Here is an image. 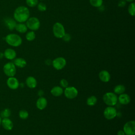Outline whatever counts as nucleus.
Wrapping results in <instances>:
<instances>
[{"label": "nucleus", "instance_id": "f257e3e1", "mask_svg": "<svg viewBox=\"0 0 135 135\" xmlns=\"http://www.w3.org/2000/svg\"><path fill=\"white\" fill-rule=\"evenodd\" d=\"M30 13L28 8L24 6L18 7L14 11V17L16 21L19 23L26 22L30 17Z\"/></svg>", "mask_w": 135, "mask_h": 135}, {"label": "nucleus", "instance_id": "f03ea898", "mask_svg": "<svg viewBox=\"0 0 135 135\" xmlns=\"http://www.w3.org/2000/svg\"><path fill=\"white\" fill-rule=\"evenodd\" d=\"M103 101L106 105L113 107L118 103V96L114 92H107L103 96Z\"/></svg>", "mask_w": 135, "mask_h": 135}, {"label": "nucleus", "instance_id": "7ed1b4c3", "mask_svg": "<svg viewBox=\"0 0 135 135\" xmlns=\"http://www.w3.org/2000/svg\"><path fill=\"white\" fill-rule=\"evenodd\" d=\"M6 42L11 46L17 47L22 43V38L17 34H9L5 37Z\"/></svg>", "mask_w": 135, "mask_h": 135}, {"label": "nucleus", "instance_id": "20e7f679", "mask_svg": "<svg viewBox=\"0 0 135 135\" xmlns=\"http://www.w3.org/2000/svg\"><path fill=\"white\" fill-rule=\"evenodd\" d=\"M52 30L54 36L58 38H62L65 34L64 26L59 22H56L54 24Z\"/></svg>", "mask_w": 135, "mask_h": 135}, {"label": "nucleus", "instance_id": "39448f33", "mask_svg": "<svg viewBox=\"0 0 135 135\" xmlns=\"http://www.w3.org/2000/svg\"><path fill=\"white\" fill-rule=\"evenodd\" d=\"M26 22V25L27 28H29L31 31H37L40 27V21L39 19L36 17H29Z\"/></svg>", "mask_w": 135, "mask_h": 135}, {"label": "nucleus", "instance_id": "423d86ee", "mask_svg": "<svg viewBox=\"0 0 135 135\" xmlns=\"http://www.w3.org/2000/svg\"><path fill=\"white\" fill-rule=\"evenodd\" d=\"M123 131L126 135H134L135 121L131 120L127 122L123 126Z\"/></svg>", "mask_w": 135, "mask_h": 135}, {"label": "nucleus", "instance_id": "0eeeda50", "mask_svg": "<svg viewBox=\"0 0 135 135\" xmlns=\"http://www.w3.org/2000/svg\"><path fill=\"white\" fill-rule=\"evenodd\" d=\"M4 73L9 77L14 76L16 74V67L13 62H8L6 63L3 67Z\"/></svg>", "mask_w": 135, "mask_h": 135}, {"label": "nucleus", "instance_id": "6e6552de", "mask_svg": "<svg viewBox=\"0 0 135 135\" xmlns=\"http://www.w3.org/2000/svg\"><path fill=\"white\" fill-rule=\"evenodd\" d=\"M117 111L115 108L111 106H108L104 110L103 115L107 120H112L116 117Z\"/></svg>", "mask_w": 135, "mask_h": 135}, {"label": "nucleus", "instance_id": "1a4fd4ad", "mask_svg": "<svg viewBox=\"0 0 135 135\" xmlns=\"http://www.w3.org/2000/svg\"><path fill=\"white\" fill-rule=\"evenodd\" d=\"M52 65L53 68L57 70H60L63 69L66 65V60L63 57H57L52 61Z\"/></svg>", "mask_w": 135, "mask_h": 135}, {"label": "nucleus", "instance_id": "9d476101", "mask_svg": "<svg viewBox=\"0 0 135 135\" xmlns=\"http://www.w3.org/2000/svg\"><path fill=\"white\" fill-rule=\"evenodd\" d=\"M65 97L69 99H73L75 98L78 94L77 89L74 86H68L63 91Z\"/></svg>", "mask_w": 135, "mask_h": 135}, {"label": "nucleus", "instance_id": "9b49d317", "mask_svg": "<svg viewBox=\"0 0 135 135\" xmlns=\"http://www.w3.org/2000/svg\"><path fill=\"white\" fill-rule=\"evenodd\" d=\"M6 83L7 86L12 90H15L17 89L20 84L18 80L14 76L9 77V78L7 80Z\"/></svg>", "mask_w": 135, "mask_h": 135}, {"label": "nucleus", "instance_id": "f8f14e48", "mask_svg": "<svg viewBox=\"0 0 135 135\" xmlns=\"http://www.w3.org/2000/svg\"><path fill=\"white\" fill-rule=\"evenodd\" d=\"M118 101L121 104L127 105L130 102L131 98L128 94L123 93L119 94V96L118 97Z\"/></svg>", "mask_w": 135, "mask_h": 135}, {"label": "nucleus", "instance_id": "ddd939ff", "mask_svg": "<svg viewBox=\"0 0 135 135\" xmlns=\"http://www.w3.org/2000/svg\"><path fill=\"white\" fill-rule=\"evenodd\" d=\"M47 104V101L46 99L43 97H40L37 100L36 103V107L37 108V109L41 110L44 109L46 107Z\"/></svg>", "mask_w": 135, "mask_h": 135}, {"label": "nucleus", "instance_id": "4468645a", "mask_svg": "<svg viewBox=\"0 0 135 135\" xmlns=\"http://www.w3.org/2000/svg\"><path fill=\"white\" fill-rule=\"evenodd\" d=\"M99 78L102 82H108L111 79V75L108 71L102 70L99 73Z\"/></svg>", "mask_w": 135, "mask_h": 135}, {"label": "nucleus", "instance_id": "2eb2a0df", "mask_svg": "<svg viewBox=\"0 0 135 135\" xmlns=\"http://www.w3.org/2000/svg\"><path fill=\"white\" fill-rule=\"evenodd\" d=\"M1 124L6 130H11L13 128V123L8 118H3L2 120Z\"/></svg>", "mask_w": 135, "mask_h": 135}, {"label": "nucleus", "instance_id": "dca6fc26", "mask_svg": "<svg viewBox=\"0 0 135 135\" xmlns=\"http://www.w3.org/2000/svg\"><path fill=\"white\" fill-rule=\"evenodd\" d=\"M4 56L8 60H13L16 57V52L12 49H7L5 50Z\"/></svg>", "mask_w": 135, "mask_h": 135}, {"label": "nucleus", "instance_id": "f3484780", "mask_svg": "<svg viewBox=\"0 0 135 135\" xmlns=\"http://www.w3.org/2000/svg\"><path fill=\"white\" fill-rule=\"evenodd\" d=\"M26 84L28 88L33 89L35 88L37 85V81L34 77L30 76H28L26 79Z\"/></svg>", "mask_w": 135, "mask_h": 135}, {"label": "nucleus", "instance_id": "a211bd4d", "mask_svg": "<svg viewBox=\"0 0 135 135\" xmlns=\"http://www.w3.org/2000/svg\"><path fill=\"white\" fill-rule=\"evenodd\" d=\"M51 93L54 97H60L63 93V90L61 86H55L51 90Z\"/></svg>", "mask_w": 135, "mask_h": 135}, {"label": "nucleus", "instance_id": "6ab92c4d", "mask_svg": "<svg viewBox=\"0 0 135 135\" xmlns=\"http://www.w3.org/2000/svg\"><path fill=\"white\" fill-rule=\"evenodd\" d=\"M4 22L5 25L11 31H12L14 28H15L16 25V21L10 18H5L4 20Z\"/></svg>", "mask_w": 135, "mask_h": 135}, {"label": "nucleus", "instance_id": "aec40b11", "mask_svg": "<svg viewBox=\"0 0 135 135\" xmlns=\"http://www.w3.org/2000/svg\"><path fill=\"white\" fill-rule=\"evenodd\" d=\"M13 63L15 66L20 68H24L27 64L26 60L24 59L22 57H18V58L15 59Z\"/></svg>", "mask_w": 135, "mask_h": 135}, {"label": "nucleus", "instance_id": "412c9836", "mask_svg": "<svg viewBox=\"0 0 135 135\" xmlns=\"http://www.w3.org/2000/svg\"><path fill=\"white\" fill-rule=\"evenodd\" d=\"M15 28L18 32L21 33H24L27 31V27L26 24H23V23L16 24Z\"/></svg>", "mask_w": 135, "mask_h": 135}, {"label": "nucleus", "instance_id": "4be33fe9", "mask_svg": "<svg viewBox=\"0 0 135 135\" xmlns=\"http://www.w3.org/2000/svg\"><path fill=\"white\" fill-rule=\"evenodd\" d=\"M114 93L116 94H121L122 93H123L126 91V88L124 85L122 84H118L117 85L114 89Z\"/></svg>", "mask_w": 135, "mask_h": 135}, {"label": "nucleus", "instance_id": "5701e85b", "mask_svg": "<svg viewBox=\"0 0 135 135\" xmlns=\"http://www.w3.org/2000/svg\"><path fill=\"white\" fill-rule=\"evenodd\" d=\"M97 102V98L94 95L89 97L86 100V104L89 106H93Z\"/></svg>", "mask_w": 135, "mask_h": 135}, {"label": "nucleus", "instance_id": "b1692460", "mask_svg": "<svg viewBox=\"0 0 135 135\" xmlns=\"http://www.w3.org/2000/svg\"><path fill=\"white\" fill-rule=\"evenodd\" d=\"M128 11L131 16H134L135 15V3L134 2H131L129 5Z\"/></svg>", "mask_w": 135, "mask_h": 135}, {"label": "nucleus", "instance_id": "393cba45", "mask_svg": "<svg viewBox=\"0 0 135 135\" xmlns=\"http://www.w3.org/2000/svg\"><path fill=\"white\" fill-rule=\"evenodd\" d=\"M90 4L95 7H100L103 4V0H89Z\"/></svg>", "mask_w": 135, "mask_h": 135}, {"label": "nucleus", "instance_id": "a878e982", "mask_svg": "<svg viewBox=\"0 0 135 135\" xmlns=\"http://www.w3.org/2000/svg\"><path fill=\"white\" fill-rule=\"evenodd\" d=\"M25 37L27 41H32L35 38V37H36L35 33L34 31H31L26 33Z\"/></svg>", "mask_w": 135, "mask_h": 135}, {"label": "nucleus", "instance_id": "bb28decb", "mask_svg": "<svg viewBox=\"0 0 135 135\" xmlns=\"http://www.w3.org/2000/svg\"><path fill=\"white\" fill-rule=\"evenodd\" d=\"M11 114V110L8 109H5L4 110H3L1 112V117L3 118H8Z\"/></svg>", "mask_w": 135, "mask_h": 135}, {"label": "nucleus", "instance_id": "cd10ccee", "mask_svg": "<svg viewBox=\"0 0 135 135\" xmlns=\"http://www.w3.org/2000/svg\"><path fill=\"white\" fill-rule=\"evenodd\" d=\"M19 117L22 119H26L28 117V112L25 110H21L19 112Z\"/></svg>", "mask_w": 135, "mask_h": 135}, {"label": "nucleus", "instance_id": "c85d7f7f", "mask_svg": "<svg viewBox=\"0 0 135 135\" xmlns=\"http://www.w3.org/2000/svg\"><path fill=\"white\" fill-rule=\"evenodd\" d=\"M38 0H26V4L31 7L37 6L38 3Z\"/></svg>", "mask_w": 135, "mask_h": 135}, {"label": "nucleus", "instance_id": "c756f323", "mask_svg": "<svg viewBox=\"0 0 135 135\" xmlns=\"http://www.w3.org/2000/svg\"><path fill=\"white\" fill-rule=\"evenodd\" d=\"M37 7L38 10L41 12H44L47 9L46 5L43 3H38V4L37 5Z\"/></svg>", "mask_w": 135, "mask_h": 135}, {"label": "nucleus", "instance_id": "7c9ffc66", "mask_svg": "<svg viewBox=\"0 0 135 135\" xmlns=\"http://www.w3.org/2000/svg\"><path fill=\"white\" fill-rule=\"evenodd\" d=\"M60 85L63 88H66V87L68 86V85H69V83H68V81L66 80V79H62L60 80Z\"/></svg>", "mask_w": 135, "mask_h": 135}, {"label": "nucleus", "instance_id": "2f4dec72", "mask_svg": "<svg viewBox=\"0 0 135 135\" xmlns=\"http://www.w3.org/2000/svg\"><path fill=\"white\" fill-rule=\"evenodd\" d=\"M62 38L63 39V40L65 42H69L70 40H71V36L68 33H65V35H64V36L62 37Z\"/></svg>", "mask_w": 135, "mask_h": 135}, {"label": "nucleus", "instance_id": "473e14b6", "mask_svg": "<svg viewBox=\"0 0 135 135\" xmlns=\"http://www.w3.org/2000/svg\"><path fill=\"white\" fill-rule=\"evenodd\" d=\"M126 1L125 0H120L118 2V5L119 7H124L126 5Z\"/></svg>", "mask_w": 135, "mask_h": 135}, {"label": "nucleus", "instance_id": "72a5a7b5", "mask_svg": "<svg viewBox=\"0 0 135 135\" xmlns=\"http://www.w3.org/2000/svg\"><path fill=\"white\" fill-rule=\"evenodd\" d=\"M117 135H125L124 134V132L123 130H120L118 131L117 132Z\"/></svg>", "mask_w": 135, "mask_h": 135}, {"label": "nucleus", "instance_id": "f704fd0d", "mask_svg": "<svg viewBox=\"0 0 135 135\" xmlns=\"http://www.w3.org/2000/svg\"><path fill=\"white\" fill-rule=\"evenodd\" d=\"M3 56H4V54L2 53V52H0V59H2V58H3Z\"/></svg>", "mask_w": 135, "mask_h": 135}, {"label": "nucleus", "instance_id": "c9c22d12", "mask_svg": "<svg viewBox=\"0 0 135 135\" xmlns=\"http://www.w3.org/2000/svg\"><path fill=\"white\" fill-rule=\"evenodd\" d=\"M126 2H130V3H131V2H133L134 1V0H125Z\"/></svg>", "mask_w": 135, "mask_h": 135}, {"label": "nucleus", "instance_id": "e433bc0d", "mask_svg": "<svg viewBox=\"0 0 135 135\" xmlns=\"http://www.w3.org/2000/svg\"><path fill=\"white\" fill-rule=\"evenodd\" d=\"M1 122H2V118L0 116V126L1 125Z\"/></svg>", "mask_w": 135, "mask_h": 135}, {"label": "nucleus", "instance_id": "4c0bfd02", "mask_svg": "<svg viewBox=\"0 0 135 135\" xmlns=\"http://www.w3.org/2000/svg\"><path fill=\"white\" fill-rule=\"evenodd\" d=\"M40 1H43V0H40Z\"/></svg>", "mask_w": 135, "mask_h": 135}]
</instances>
